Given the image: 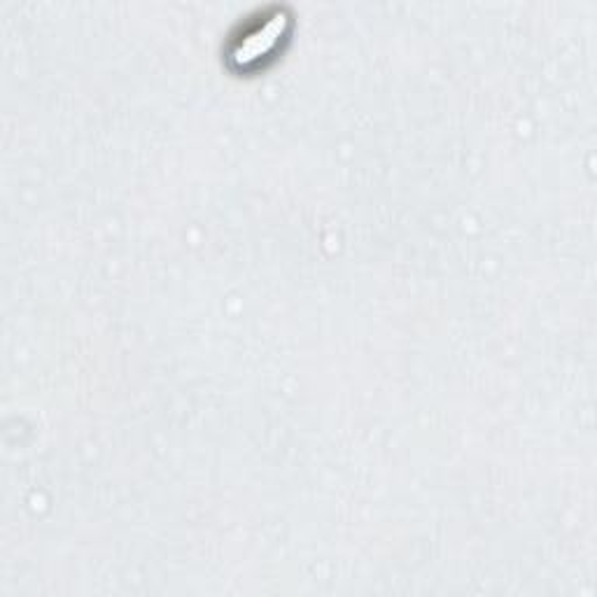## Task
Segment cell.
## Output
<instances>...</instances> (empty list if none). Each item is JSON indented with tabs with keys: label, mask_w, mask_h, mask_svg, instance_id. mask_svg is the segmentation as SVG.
Segmentation results:
<instances>
[{
	"label": "cell",
	"mask_w": 597,
	"mask_h": 597,
	"mask_svg": "<svg viewBox=\"0 0 597 597\" xmlns=\"http://www.w3.org/2000/svg\"><path fill=\"white\" fill-rule=\"evenodd\" d=\"M285 21L287 19L283 17V14H273V17H269V21H266L262 28H257L255 33L245 35V40L236 47V52H234L236 59H241V63L245 66L248 61H255L262 54H269V49L276 45V40L283 35Z\"/></svg>",
	"instance_id": "obj_1"
}]
</instances>
